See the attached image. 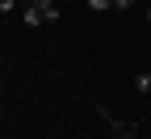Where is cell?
<instances>
[{"mask_svg":"<svg viewBox=\"0 0 151 139\" xmlns=\"http://www.w3.org/2000/svg\"><path fill=\"white\" fill-rule=\"evenodd\" d=\"M97 110H101V118H105V122L113 127V135H118V139H134V131H139L134 122H118V118H113V114H109L105 106H97Z\"/></svg>","mask_w":151,"mask_h":139,"instance_id":"obj_1","label":"cell"},{"mask_svg":"<svg viewBox=\"0 0 151 139\" xmlns=\"http://www.w3.org/2000/svg\"><path fill=\"white\" fill-rule=\"evenodd\" d=\"M42 21H46V13L34 9V4H25V25H42Z\"/></svg>","mask_w":151,"mask_h":139,"instance_id":"obj_2","label":"cell"},{"mask_svg":"<svg viewBox=\"0 0 151 139\" xmlns=\"http://www.w3.org/2000/svg\"><path fill=\"white\" fill-rule=\"evenodd\" d=\"M134 89H139V93H151V72H139V76H134Z\"/></svg>","mask_w":151,"mask_h":139,"instance_id":"obj_3","label":"cell"},{"mask_svg":"<svg viewBox=\"0 0 151 139\" xmlns=\"http://www.w3.org/2000/svg\"><path fill=\"white\" fill-rule=\"evenodd\" d=\"M88 9H92V13H101V9H113V0H88Z\"/></svg>","mask_w":151,"mask_h":139,"instance_id":"obj_4","label":"cell"},{"mask_svg":"<svg viewBox=\"0 0 151 139\" xmlns=\"http://www.w3.org/2000/svg\"><path fill=\"white\" fill-rule=\"evenodd\" d=\"M29 4H34V9H42V13H46V9H55V0H29Z\"/></svg>","mask_w":151,"mask_h":139,"instance_id":"obj_5","label":"cell"},{"mask_svg":"<svg viewBox=\"0 0 151 139\" xmlns=\"http://www.w3.org/2000/svg\"><path fill=\"white\" fill-rule=\"evenodd\" d=\"M17 9V0H0V13H13Z\"/></svg>","mask_w":151,"mask_h":139,"instance_id":"obj_6","label":"cell"},{"mask_svg":"<svg viewBox=\"0 0 151 139\" xmlns=\"http://www.w3.org/2000/svg\"><path fill=\"white\" fill-rule=\"evenodd\" d=\"M147 17H151V13H147Z\"/></svg>","mask_w":151,"mask_h":139,"instance_id":"obj_7","label":"cell"},{"mask_svg":"<svg viewBox=\"0 0 151 139\" xmlns=\"http://www.w3.org/2000/svg\"><path fill=\"white\" fill-rule=\"evenodd\" d=\"M147 72H151V68H147Z\"/></svg>","mask_w":151,"mask_h":139,"instance_id":"obj_8","label":"cell"}]
</instances>
